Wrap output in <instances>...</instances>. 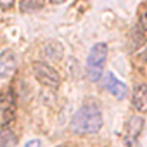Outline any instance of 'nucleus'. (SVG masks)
Wrapping results in <instances>:
<instances>
[{
    "label": "nucleus",
    "instance_id": "nucleus-11",
    "mask_svg": "<svg viewBox=\"0 0 147 147\" xmlns=\"http://www.w3.org/2000/svg\"><path fill=\"white\" fill-rule=\"evenodd\" d=\"M140 26L144 30H147V5L144 7V11L140 12Z\"/></svg>",
    "mask_w": 147,
    "mask_h": 147
},
{
    "label": "nucleus",
    "instance_id": "nucleus-9",
    "mask_svg": "<svg viewBox=\"0 0 147 147\" xmlns=\"http://www.w3.org/2000/svg\"><path fill=\"white\" fill-rule=\"evenodd\" d=\"M42 7V0H23V9H38Z\"/></svg>",
    "mask_w": 147,
    "mask_h": 147
},
{
    "label": "nucleus",
    "instance_id": "nucleus-1",
    "mask_svg": "<svg viewBox=\"0 0 147 147\" xmlns=\"http://www.w3.org/2000/svg\"><path fill=\"white\" fill-rule=\"evenodd\" d=\"M102 113L100 109L88 102V104H83L75 114L71 118V123H69V128L71 131H75L76 135H88V133H95L102 128Z\"/></svg>",
    "mask_w": 147,
    "mask_h": 147
},
{
    "label": "nucleus",
    "instance_id": "nucleus-2",
    "mask_svg": "<svg viewBox=\"0 0 147 147\" xmlns=\"http://www.w3.org/2000/svg\"><path fill=\"white\" fill-rule=\"evenodd\" d=\"M107 59V45L106 43H95L87 57V75L92 82H99L102 78V69Z\"/></svg>",
    "mask_w": 147,
    "mask_h": 147
},
{
    "label": "nucleus",
    "instance_id": "nucleus-8",
    "mask_svg": "<svg viewBox=\"0 0 147 147\" xmlns=\"http://www.w3.org/2000/svg\"><path fill=\"white\" fill-rule=\"evenodd\" d=\"M142 126H144V118H140V116L130 118V121L126 125V140H137V135L140 133Z\"/></svg>",
    "mask_w": 147,
    "mask_h": 147
},
{
    "label": "nucleus",
    "instance_id": "nucleus-7",
    "mask_svg": "<svg viewBox=\"0 0 147 147\" xmlns=\"http://www.w3.org/2000/svg\"><path fill=\"white\" fill-rule=\"evenodd\" d=\"M16 67H18L16 55L12 52H5L2 55V62H0V73H2V78H11L14 75Z\"/></svg>",
    "mask_w": 147,
    "mask_h": 147
},
{
    "label": "nucleus",
    "instance_id": "nucleus-4",
    "mask_svg": "<svg viewBox=\"0 0 147 147\" xmlns=\"http://www.w3.org/2000/svg\"><path fill=\"white\" fill-rule=\"evenodd\" d=\"M102 85H104V88L109 92V94H113L114 97H118V99H125L126 95H128V88H126V85L123 83V82H119L113 73H106V75L102 76Z\"/></svg>",
    "mask_w": 147,
    "mask_h": 147
},
{
    "label": "nucleus",
    "instance_id": "nucleus-14",
    "mask_svg": "<svg viewBox=\"0 0 147 147\" xmlns=\"http://www.w3.org/2000/svg\"><path fill=\"white\" fill-rule=\"evenodd\" d=\"M11 4H12V0H2V5L4 7H9Z\"/></svg>",
    "mask_w": 147,
    "mask_h": 147
},
{
    "label": "nucleus",
    "instance_id": "nucleus-6",
    "mask_svg": "<svg viewBox=\"0 0 147 147\" xmlns=\"http://www.w3.org/2000/svg\"><path fill=\"white\" fill-rule=\"evenodd\" d=\"M131 102L138 113H147V85L145 83L135 85L133 94H131Z\"/></svg>",
    "mask_w": 147,
    "mask_h": 147
},
{
    "label": "nucleus",
    "instance_id": "nucleus-15",
    "mask_svg": "<svg viewBox=\"0 0 147 147\" xmlns=\"http://www.w3.org/2000/svg\"><path fill=\"white\" fill-rule=\"evenodd\" d=\"M50 2H52V4H62L64 0H50Z\"/></svg>",
    "mask_w": 147,
    "mask_h": 147
},
{
    "label": "nucleus",
    "instance_id": "nucleus-10",
    "mask_svg": "<svg viewBox=\"0 0 147 147\" xmlns=\"http://www.w3.org/2000/svg\"><path fill=\"white\" fill-rule=\"evenodd\" d=\"M12 142H14L12 135H11L9 131H4V135H2V147H11Z\"/></svg>",
    "mask_w": 147,
    "mask_h": 147
},
{
    "label": "nucleus",
    "instance_id": "nucleus-3",
    "mask_svg": "<svg viewBox=\"0 0 147 147\" xmlns=\"http://www.w3.org/2000/svg\"><path fill=\"white\" fill-rule=\"evenodd\" d=\"M33 73L40 83L50 87V88H57L59 87V73L47 62H35L33 64Z\"/></svg>",
    "mask_w": 147,
    "mask_h": 147
},
{
    "label": "nucleus",
    "instance_id": "nucleus-12",
    "mask_svg": "<svg viewBox=\"0 0 147 147\" xmlns=\"http://www.w3.org/2000/svg\"><path fill=\"white\" fill-rule=\"evenodd\" d=\"M40 145H42V144H40L38 138H33V140H30V142L24 144V147H40Z\"/></svg>",
    "mask_w": 147,
    "mask_h": 147
},
{
    "label": "nucleus",
    "instance_id": "nucleus-13",
    "mask_svg": "<svg viewBox=\"0 0 147 147\" xmlns=\"http://www.w3.org/2000/svg\"><path fill=\"white\" fill-rule=\"evenodd\" d=\"M126 147H140L137 144V140H126Z\"/></svg>",
    "mask_w": 147,
    "mask_h": 147
},
{
    "label": "nucleus",
    "instance_id": "nucleus-5",
    "mask_svg": "<svg viewBox=\"0 0 147 147\" xmlns=\"http://www.w3.org/2000/svg\"><path fill=\"white\" fill-rule=\"evenodd\" d=\"M16 116V104L12 92H5L2 97V126H7Z\"/></svg>",
    "mask_w": 147,
    "mask_h": 147
}]
</instances>
